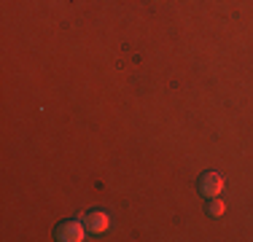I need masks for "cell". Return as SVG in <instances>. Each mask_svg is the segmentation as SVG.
Listing matches in <instances>:
<instances>
[{
	"label": "cell",
	"instance_id": "cell-1",
	"mask_svg": "<svg viewBox=\"0 0 253 242\" xmlns=\"http://www.w3.org/2000/svg\"><path fill=\"white\" fill-rule=\"evenodd\" d=\"M54 237L59 242H81L86 240V223L81 221H62L54 229Z\"/></svg>",
	"mask_w": 253,
	"mask_h": 242
},
{
	"label": "cell",
	"instance_id": "cell-2",
	"mask_svg": "<svg viewBox=\"0 0 253 242\" xmlns=\"http://www.w3.org/2000/svg\"><path fill=\"white\" fill-rule=\"evenodd\" d=\"M197 189H200V194L205 199H213V197H218V194L224 191V178H221L218 172H213V169H210V172H202Z\"/></svg>",
	"mask_w": 253,
	"mask_h": 242
},
{
	"label": "cell",
	"instance_id": "cell-3",
	"mask_svg": "<svg viewBox=\"0 0 253 242\" xmlns=\"http://www.w3.org/2000/svg\"><path fill=\"white\" fill-rule=\"evenodd\" d=\"M86 229L94 234H102L108 232V226H111V218H108V213H102V210H92V213H86Z\"/></svg>",
	"mask_w": 253,
	"mask_h": 242
},
{
	"label": "cell",
	"instance_id": "cell-4",
	"mask_svg": "<svg viewBox=\"0 0 253 242\" xmlns=\"http://www.w3.org/2000/svg\"><path fill=\"white\" fill-rule=\"evenodd\" d=\"M224 202H221L218 197H213V199H208V215H213V218H221L224 215Z\"/></svg>",
	"mask_w": 253,
	"mask_h": 242
}]
</instances>
